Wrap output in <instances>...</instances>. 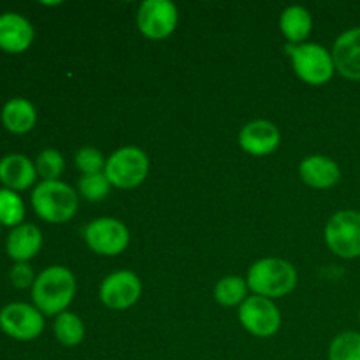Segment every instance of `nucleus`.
Here are the masks:
<instances>
[{"label":"nucleus","mask_w":360,"mask_h":360,"mask_svg":"<svg viewBox=\"0 0 360 360\" xmlns=\"http://www.w3.org/2000/svg\"><path fill=\"white\" fill-rule=\"evenodd\" d=\"M4 127L13 134L30 132L37 122V111L34 104L23 97H14L4 104L0 112Z\"/></svg>","instance_id":"18"},{"label":"nucleus","mask_w":360,"mask_h":360,"mask_svg":"<svg viewBox=\"0 0 360 360\" xmlns=\"http://www.w3.org/2000/svg\"><path fill=\"white\" fill-rule=\"evenodd\" d=\"M150 172V158L141 148L123 146L116 150L105 162L104 174L111 186L120 190H132L143 185Z\"/></svg>","instance_id":"5"},{"label":"nucleus","mask_w":360,"mask_h":360,"mask_svg":"<svg viewBox=\"0 0 360 360\" xmlns=\"http://www.w3.org/2000/svg\"><path fill=\"white\" fill-rule=\"evenodd\" d=\"M311 14L302 6H288L280 16V30L290 44H302L311 34Z\"/></svg>","instance_id":"19"},{"label":"nucleus","mask_w":360,"mask_h":360,"mask_svg":"<svg viewBox=\"0 0 360 360\" xmlns=\"http://www.w3.org/2000/svg\"><path fill=\"white\" fill-rule=\"evenodd\" d=\"M327 246L345 260L360 257V213L355 210L338 211L329 218L323 231Z\"/></svg>","instance_id":"6"},{"label":"nucleus","mask_w":360,"mask_h":360,"mask_svg":"<svg viewBox=\"0 0 360 360\" xmlns=\"http://www.w3.org/2000/svg\"><path fill=\"white\" fill-rule=\"evenodd\" d=\"M111 190V183H109L108 176L104 172L98 174H83L77 181V192L83 199L90 200V202H101L109 195Z\"/></svg>","instance_id":"24"},{"label":"nucleus","mask_w":360,"mask_h":360,"mask_svg":"<svg viewBox=\"0 0 360 360\" xmlns=\"http://www.w3.org/2000/svg\"><path fill=\"white\" fill-rule=\"evenodd\" d=\"M136 21L144 37L162 41L174 34L178 27V7L171 0H144L137 9Z\"/></svg>","instance_id":"8"},{"label":"nucleus","mask_w":360,"mask_h":360,"mask_svg":"<svg viewBox=\"0 0 360 360\" xmlns=\"http://www.w3.org/2000/svg\"><path fill=\"white\" fill-rule=\"evenodd\" d=\"M74 160H76V167L79 169L81 174H98V172H104L105 162H108L101 150L91 146H84L77 150Z\"/></svg>","instance_id":"26"},{"label":"nucleus","mask_w":360,"mask_h":360,"mask_svg":"<svg viewBox=\"0 0 360 360\" xmlns=\"http://www.w3.org/2000/svg\"><path fill=\"white\" fill-rule=\"evenodd\" d=\"M76 295V278L67 267H46L34 281L32 301L46 316H58L67 311Z\"/></svg>","instance_id":"1"},{"label":"nucleus","mask_w":360,"mask_h":360,"mask_svg":"<svg viewBox=\"0 0 360 360\" xmlns=\"http://www.w3.org/2000/svg\"><path fill=\"white\" fill-rule=\"evenodd\" d=\"M336 72L350 81H360V27L343 32L333 46Z\"/></svg>","instance_id":"13"},{"label":"nucleus","mask_w":360,"mask_h":360,"mask_svg":"<svg viewBox=\"0 0 360 360\" xmlns=\"http://www.w3.org/2000/svg\"><path fill=\"white\" fill-rule=\"evenodd\" d=\"M35 30L30 21L18 13L0 14V49L7 53H23L32 46Z\"/></svg>","instance_id":"15"},{"label":"nucleus","mask_w":360,"mask_h":360,"mask_svg":"<svg viewBox=\"0 0 360 360\" xmlns=\"http://www.w3.org/2000/svg\"><path fill=\"white\" fill-rule=\"evenodd\" d=\"M238 143L252 157H266L276 151L281 143L280 129L269 120H253L241 129Z\"/></svg>","instance_id":"12"},{"label":"nucleus","mask_w":360,"mask_h":360,"mask_svg":"<svg viewBox=\"0 0 360 360\" xmlns=\"http://www.w3.org/2000/svg\"><path fill=\"white\" fill-rule=\"evenodd\" d=\"M32 207L41 220L48 224H65L72 220L79 207L76 190L63 181H41L34 186Z\"/></svg>","instance_id":"3"},{"label":"nucleus","mask_w":360,"mask_h":360,"mask_svg":"<svg viewBox=\"0 0 360 360\" xmlns=\"http://www.w3.org/2000/svg\"><path fill=\"white\" fill-rule=\"evenodd\" d=\"M239 322L255 338H271L280 330L281 313L273 299L250 295L239 306Z\"/></svg>","instance_id":"10"},{"label":"nucleus","mask_w":360,"mask_h":360,"mask_svg":"<svg viewBox=\"0 0 360 360\" xmlns=\"http://www.w3.org/2000/svg\"><path fill=\"white\" fill-rule=\"evenodd\" d=\"M359 320H360V311H359Z\"/></svg>","instance_id":"28"},{"label":"nucleus","mask_w":360,"mask_h":360,"mask_svg":"<svg viewBox=\"0 0 360 360\" xmlns=\"http://www.w3.org/2000/svg\"><path fill=\"white\" fill-rule=\"evenodd\" d=\"M285 49L290 56L294 72L301 81L313 86H322L333 79L336 65L329 49L315 42H302V44L287 42Z\"/></svg>","instance_id":"4"},{"label":"nucleus","mask_w":360,"mask_h":360,"mask_svg":"<svg viewBox=\"0 0 360 360\" xmlns=\"http://www.w3.org/2000/svg\"><path fill=\"white\" fill-rule=\"evenodd\" d=\"M329 360H360V333L345 330L329 347Z\"/></svg>","instance_id":"23"},{"label":"nucleus","mask_w":360,"mask_h":360,"mask_svg":"<svg viewBox=\"0 0 360 360\" xmlns=\"http://www.w3.org/2000/svg\"><path fill=\"white\" fill-rule=\"evenodd\" d=\"M0 329L18 341H34L44 330V315L27 302H11L0 309Z\"/></svg>","instance_id":"9"},{"label":"nucleus","mask_w":360,"mask_h":360,"mask_svg":"<svg viewBox=\"0 0 360 360\" xmlns=\"http://www.w3.org/2000/svg\"><path fill=\"white\" fill-rule=\"evenodd\" d=\"M37 176L35 164L25 155L9 153L0 158V183L4 188L21 192L34 186Z\"/></svg>","instance_id":"16"},{"label":"nucleus","mask_w":360,"mask_h":360,"mask_svg":"<svg viewBox=\"0 0 360 360\" xmlns=\"http://www.w3.org/2000/svg\"><path fill=\"white\" fill-rule=\"evenodd\" d=\"M35 169H37V174L41 176L42 181H58L60 176L63 174V169H65L63 155L53 148L42 150L35 160Z\"/></svg>","instance_id":"25"},{"label":"nucleus","mask_w":360,"mask_h":360,"mask_svg":"<svg viewBox=\"0 0 360 360\" xmlns=\"http://www.w3.org/2000/svg\"><path fill=\"white\" fill-rule=\"evenodd\" d=\"M143 294L141 278L132 271H116L105 276L98 287L102 304L115 311H125L139 301Z\"/></svg>","instance_id":"11"},{"label":"nucleus","mask_w":360,"mask_h":360,"mask_svg":"<svg viewBox=\"0 0 360 360\" xmlns=\"http://www.w3.org/2000/svg\"><path fill=\"white\" fill-rule=\"evenodd\" d=\"M214 299L218 304L241 306L248 299V283L241 276H225L214 287Z\"/></svg>","instance_id":"21"},{"label":"nucleus","mask_w":360,"mask_h":360,"mask_svg":"<svg viewBox=\"0 0 360 360\" xmlns=\"http://www.w3.org/2000/svg\"><path fill=\"white\" fill-rule=\"evenodd\" d=\"M299 176L309 188L329 190L340 183L341 169L336 160L326 157V155H311L301 162Z\"/></svg>","instance_id":"14"},{"label":"nucleus","mask_w":360,"mask_h":360,"mask_svg":"<svg viewBox=\"0 0 360 360\" xmlns=\"http://www.w3.org/2000/svg\"><path fill=\"white\" fill-rule=\"evenodd\" d=\"M34 271L32 267L28 266V262H20V264H14L13 269L9 273V280L13 283V287L20 288V290H25V288H32L34 287Z\"/></svg>","instance_id":"27"},{"label":"nucleus","mask_w":360,"mask_h":360,"mask_svg":"<svg viewBox=\"0 0 360 360\" xmlns=\"http://www.w3.org/2000/svg\"><path fill=\"white\" fill-rule=\"evenodd\" d=\"M246 283L250 290L260 297H285L297 285V271L288 260L267 257V259L257 260L250 267Z\"/></svg>","instance_id":"2"},{"label":"nucleus","mask_w":360,"mask_h":360,"mask_svg":"<svg viewBox=\"0 0 360 360\" xmlns=\"http://www.w3.org/2000/svg\"><path fill=\"white\" fill-rule=\"evenodd\" d=\"M84 241L88 248L102 257H116L127 250L130 243V232L123 221L116 218L102 217L91 220L84 227Z\"/></svg>","instance_id":"7"},{"label":"nucleus","mask_w":360,"mask_h":360,"mask_svg":"<svg viewBox=\"0 0 360 360\" xmlns=\"http://www.w3.org/2000/svg\"><path fill=\"white\" fill-rule=\"evenodd\" d=\"M25 204L18 192L9 188H0V225L18 227L23 224Z\"/></svg>","instance_id":"22"},{"label":"nucleus","mask_w":360,"mask_h":360,"mask_svg":"<svg viewBox=\"0 0 360 360\" xmlns=\"http://www.w3.org/2000/svg\"><path fill=\"white\" fill-rule=\"evenodd\" d=\"M42 248L41 229L32 224H21L11 229L6 241V252L16 264L28 262Z\"/></svg>","instance_id":"17"},{"label":"nucleus","mask_w":360,"mask_h":360,"mask_svg":"<svg viewBox=\"0 0 360 360\" xmlns=\"http://www.w3.org/2000/svg\"><path fill=\"white\" fill-rule=\"evenodd\" d=\"M55 338L63 347H77L84 340V323L76 313H60L53 323Z\"/></svg>","instance_id":"20"}]
</instances>
